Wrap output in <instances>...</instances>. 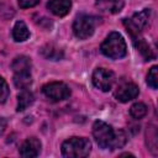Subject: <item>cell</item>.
<instances>
[{"label": "cell", "instance_id": "1", "mask_svg": "<svg viewBox=\"0 0 158 158\" xmlns=\"http://www.w3.org/2000/svg\"><path fill=\"white\" fill-rule=\"evenodd\" d=\"M93 136L100 148L116 149L125 146L127 135L123 130H114L104 121H95L93 125Z\"/></svg>", "mask_w": 158, "mask_h": 158}, {"label": "cell", "instance_id": "2", "mask_svg": "<svg viewBox=\"0 0 158 158\" xmlns=\"http://www.w3.org/2000/svg\"><path fill=\"white\" fill-rule=\"evenodd\" d=\"M101 52L111 59H121L126 56L127 46L118 32H111L101 43Z\"/></svg>", "mask_w": 158, "mask_h": 158}, {"label": "cell", "instance_id": "3", "mask_svg": "<svg viewBox=\"0 0 158 158\" xmlns=\"http://www.w3.org/2000/svg\"><path fill=\"white\" fill-rule=\"evenodd\" d=\"M91 143L85 137H72L63 142L62 154L68 158H83L89 156Z\"/></svg>", "mask_w": 158, "mask_h": 158}, {"label": "cell", "instance_id": "4", "mask_svg": "<svg viewBox=\"0 0 158 158\" xmlns=\"http://www.w3.org/2000/svg\"><path fill=\"white\" fill-rule=\"evenodd\" d=\"M95 26H96V17L91 15L81 14L78 15L73 22V32L78 38L85 40L94 33Z\"/></svg>", "mask_w": 158, "mask_h": 158}, {"label": "cell", "instance_id": "5", "mask_svg": "<svg viewBox=\"0 0 158 158\" xmlns=\"http://www.w3.org/2000/svg\"><path fill=\"white\" fill-rule=\"evenodd\" d=\"M151 11L148 9H144L139 12H136L131 19H125L123 25L127 28V32L131 35V37H135L142 32V30L148 25Z\"/></svg>", "mask_w": 158, "mask_h": 158}, {"label": "cell", "instance_id": "6", "mask_svg": "<svg viewBox=\"0 0 158 158\" xmlns=\"http://www.w3.org/2000/svg\"><path fill=\"white\" fill-rule=\"evenodd\" d=\"M42 91H43V94L49 100H52L54 102L65 100L67 98L70 96V89L68 88L67 84H64L62 81H52V83H48V84L43 85Z\"/></svg>", "mask_w": 158, "mask_h": 158}, {"label": "cell", "instance_id": "7", "mask_svg": "<svg viewBox=\"0 0 158 158\" xmlns=\"http://www.w3.org/2000/svg\"><path fill=\"white\" fill-rule=\"evenodd\" d=\"M115 81V74L110 69L96 68L93 73V84L101 91H109Z\"/></svg>", "mask_w": 158, "mask_h": 158}, {"label": "cell", "instance_id": "8", "mask_svg": "<svg viewBox=\"0 0 158 158\" xmlns=\"http://www.w3.org/2000/svg\"><path fill=\"white\" fill-rule=\"evenodd\" d=\"M138 93H139V89H138V86L135 83L125 81V83H121L116 88L115 98L120 102H127V101L135 99L138 95Z\"/></svg>", "mask_w": 158, "mask_h": 158}, {"label": "cell", "instance_id": "9", "mask_svg": "<svg viewBox=\"0 0 158 158\" xmlns=\"http://www.w3.org/2000/svg\"><path fill=\"white\" fill-rule=\"evenodd\" d=\"M41 152V142L36 137L27 138L20 147V156L26 158L37 157Z\"/></svg>", "mask_w": 158, "mask_h": 158}, {"label": "cell", "instance_id": "10", "mask_svg": "<svg viewBox=\"0 0 158 158\" xmlns=\"http://www.w3.org/2000/svg\"><path fill=\"white\" fill-rule=\"evenodd\" d=\"M48 10L56 16H65L72 7V0H49L47 2Z\"/></svg>", "mask_w": 158, "mask_h": 158}, {"label": "cell", "instance_id": "11", "mask_svg": "<svg viewBox=\"0 0 158 158\" xmlns=\"http://www.w3.org/2000/svg\"><path fill=\"white\" fill-rule=\"evenodd\" d=\"M125 5V0H96V6L105 12L117 14Z\"/></svg>", "mask_w": 158, "mask_h": 158}, {"label": "cell", "instance_id": "12", "mask_svg": "<svg viewBox=\"0 0 158 158\" xmlns=\"http://www.w3.org/2000/svg\"><path fill=\"white\" fill-rule=\"evenodd\" d=\"M132 40H133V43H135L136 48L139 51V53L143 56V58H144L146 60H151V59L154 58V54H153L151 47L148 46V43H147L139 35L132 37Z\"/></svg>", "mask_w": 158, "mask_h": 158}, {"label": "cell", "instance_id": "13", "mask_svg": "<svg viewBox=\"0 0 158 158\" xmlns=\"http://www.w3.org/2000/svg\"><path fill=\"white\" fill-rule=\"evenodd\" d=\"M14 73H31V60L26 56L16 57L11 64Z\"/></svg>", "mask_w": 158, "mask_h": 158}, {"label": "cell", "instance_id": "14", "mask_svg": "<svg viewBox=\"0 0 158 158\" xmlns=\"http://www.w3.org/2000/svg\"><path fill=\"white\" fill-rule=\"evenodd\" d=\"M12 37L16 42H23L30 37V31L23 21H17L12 28Z\"/></svg>", "mask_w": 158, "mask_h": 158}, {"label": "cell", "instance_id": "15", "mask_svg": "<svg viewBox=\"0 0 158 158\" xmlns=\"http://www.w3.org/2000/svg\"><path fill=\"white\" fill-rule=\"evenodd\" d=\"M33 94L27 89H22V91L17 95V111L26 110L33 102Z\"/></svg>", "mask_w": 158, "mask_h": 158}, {"label": "cell", "instance_id": "16", "mask_svg": "<svg viewBox=\"0 0 158 158\" xmlns=\"http://www.w3.org/2000/svg\"><path fill=\"white\" fill-rule=\"evenodd\" d=\"M14 83L19 89H27L32 83L31 73H15Z\"/></svg>", "mask_w": 158, "mask_h": 158}, {"label": "cell", "instance_id": "17", "mask_svg": "<svg viewBox=\"0 0 158 158\" xmlns=\"http://www.w3.org/2000/svg\"><path fill=\"white\" fill-rule=\"evenodd\" d=\"M41 53H42L46 58H48V59H53V60H57V59L62 58V56H63L62 51H60L59 48L52 46V44H47V46H44V47L41 49Z\"/></svg>", "mask_w": 158, "mask_h": 158}, {"label": "cell", "instance_id": "18", "mask_svg": "<svg viewBox=\"0 0 158 158\" xmlns=\"http://www.w3.org/2000/svg\"><path fill=\"white\" fill-rule=\"evenodd\" d=\"M147 111H148V109L143 102H136L130 107V115L136 120L144 117L147 115Z\"/></svg>", "mask_w": 158, "mask_h": 158}, {"label": "cell", "instance_id": "19", "mask_svg": "<svg viewBox=\"0 0 158 158\" xmlns=\"http://www.w3.org/2000/svg\"><path fill=\"white\" fill-rule=\"evenodd\" d=\"M147 84L152 89H157L158 86V68L156 65H153L147 74Z\"/></svg>", "mask_w": 158, "mask_h": 158}, {"label": "cell", "instance_id": "20", "mask_svg": "<svg viewBox=\"0 0 158 158\" xmlns=\"http://www.w3.org/2000/svg\"><path fill=\"white\" fill-rule=\"evenodd\" d=\"M9 94H10L9 85L5 81V79L0 77V104H2V102L6 101V99L9 98Z\"/></svg>", "mask_w": 158, "mask_h": 158}, {"label": "cell", "instance_id": "21", "mask_svg": "<svg viewBox=\"0 0 158 158\" xmlns=\"http://www.w3.org/2000/svg\"><path fill=\"white\" fill-rule=\"evenodd\" d=\"M17 2L21 9H28V7L36 6L40 2V0H17Z\"/></svg>", "mask_w": 158, "mask_h": 158}, {"label": "cell", "instance_id": "22", "mask_svg": "<svg viewBox=\"0 0 158 158\" xmlns=\"http://www.w3.org/2000/svg\"><path fill=\"white\" fill-rule=\"evenodd\" d=\"M5 128H6V121L2 117H0V136L2 135V132L5 131Z\"/></svg>", "mask_w": 158, "mask_h": 158}]
</instances>
